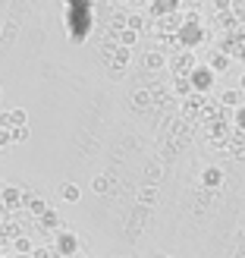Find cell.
I'll return each mask as SVG.
<instances>
[{"label": "cell", "mask_w": 245, "mask_h": 258, "mask_svg": "<svg viewBox=\"0 0 245 258\" xmlns=\"http://www.w3.org/2000/svg\"><path fill=\"white\" fill-rule=\"evenodd\" d=\"M189 82H192V88H195V95H208L214 88V82H217V73L211 67H195L192 76H189Z\"/></svg>", "instance_id": "1"}, {"label": "cell", "mask_w": 245, "mask_h": 258, "mask_svg": "<svg viewBox=\"0 0 245 258\" xmlns=\"http://www.w3.org/2000/svg\"><path fill=\"white\" fill-rule=\"evenodd\" d=\"M195 67H198V63H195V54H192V50H179V54L170 60V70L176 76H192Z\"/></svg>", "instance_id": "2"}, {"label": "cell", "mask_w": 245, "mask_h": 258, "mask_svg": "<svg viewBox=\"0 0 245 258\" xmlns=\"http://www.w3.org/2000/svg\"><path fill=\"white\" fill-rule=\"evenodd\" d=\"M223 179H226L223 167L211 164V167H204V173H201V186H204V189H220V186H223Z\"/></svg>", "instance_id": "3"}, {"label": "cell", "mask_w": 245, "mask_h": 258, "mask_svg": "<svg viewBox=\"0 0 245 258\" xmlns=\"http://www.w3.org/2000/svg\"><path fill=\"white\" fill-rule=\"evenodd\" d=\"M217 101H220V107H233V110H239V107H245V92H242V88H223Z\"/></svg>", "instance_id": "4"}, {"label": "cell", "mask_w": 245, "mask_h": 258, "mask_svg": "<svg viewBox=\"0 0 245 258\" xmlns=\"http://www.w3.org/2000/svg\"><path fill=\"white\" fill-rule=\"evenodd\" d=\"M0 202H4L7 208H19V205L25 202V192L19 186H4L0 189Z\"/></svg>", "instance_id": "5"}, {"label": "cell", "mask_w": 245, "mask_h": 258, "mask_svg": "<svg viewBox=\"0 0 245 258\" xmlns=\"http://www.w3.org/2000/svg\"><path fill=\"white\" fill-rule=\"evenodd\" d=\"M57 199H60V202H66V205H75V202L82 199V189L66 179V183H60V189H57Z\"/></svg>", "instance_id": "6"}, {"label": "cell", "mask_w": 245, "mask_h": 258, "mask_svg": "<svg viewBox=\"0 0 245 258\" xmlns=\"http://www.w3.org/2000/svg\"><path fill=\"white\" fill-rule=\"evenodd\" d=\"M141 63H145V70H151V73H157V70H164V67H170V60H167L164 50H148Z\"/></svg>", "instance_id": "7"}, {"label": "cell", "mask_w": 245, "mask_h": 258, "mask_svg": "<svg viewBox=\"0 0 245 258\" xmlns=\"http://www.w3.org/2000/svg\"><path fill=\"white\" fill-rule=\"evenodd\" d=\"M57 249H60L63 255H75V249H79V239H75V233H69V230H60Z\"/></svg>", "instance_id": "8"}, {"label": "cell", "mask_w": 245, "mask_h": 258, "mask_svg": "<svg viewBox=\"0 0 245 258\" xmlns=\"http://www.w3.org/2000/svg\"><path fill=\"white\" fill-rule=\"evenodd\" d=\"M173 92H176L179 98H195V88H192L189 76H176V79H173Z\"/></svg>", "instance_id": "9"}, {"label": "cell", "mask_w": 245, "mask_h": 258, "mask_svg": "<svg viewBox=\"0 0 245 258\" xmlns=\"http://www.w3.org/2000/svg\"><path fill=\"white\" fill-rule=\"evenodd\" d=\"M135 41H138V32H135V29H129V25H126V29H120V47L132 50Z\"/></svg>", "instance_id": "10"}, {"label": "cell", "mask_w": 245, "mask_h": 258, "mask_svg": "<svg viewBox=\"0 0 245 258\" xmlns=\"http://www.w3.org/2000/svg\"><path fill=\"white\" fill-rule=\"evenodd\" d=\"M138 199H141V205H148V208H154V205H157V186H145V189H141L138 192Z\"/></svg>", "instance_id": "11"}, {"label": "cell", "mask_w": 245, "mask_h": 258, "mask_svg": "<svg viewBox=\"0 0 245 258\" xmlns=\"http://www.w3.org/2000/svg\"><path fill=\"white\" fill-rule=\"evenodd\" d=\"M208 67H211L214 73L223 76V73L229 70V57H226V54H211V63H208Z\"/></svg>", "instance_id": "12"}, {"label": "cell", "mask_w": 245, "mask_h": 258, "mask_svg": "<svg viewBox=\"0 0 245 258\" xmlns=\"http://www.w3.org/2000/svg\"><path fill=\"white\" fill-rule=\"evenodd\" d=\"M22 205H25V208H29L32 214H41V217L47 214V205H44L41 199H35V196H25V202H22Z\"/></svg>", "instance_id": "13"}, {"label": "cell", "mask_w": 245, "mask_h": 258, "mask_svg": "<svg viewBox=\"0 0 245 258\" xmlns=\"http://www.w3.org/2000/svg\"><path fill=\"white\" fill-rule=\"evenodd\" d=\"M10 123H13V129H16V126H29V113H25L22 107H13L10 110Z\"/></svg>", "instance_id": "14"}, {"label": "cell", "mask_w": 245, "mask_h": 258, "mask_svg": "<svg viewBox=\"0 0 245 258\" xmlns=\"http://www.w3.org/2000/svg\"><path fill=\"white\" fill-rule=\"evenodd\" d=\"M13 249H16L19 255H32V252H35V246H32V239H29V236H16Z\"/></svg>", "instance_id": "15"}, {"label": "cell", "mask_w": 245, "mask_h": 258, "mask_svg": "<svg viewBox=\"0 0 245 258\" xmlns=\"http://www.w3.org/2000/svg\"><path fill=\"white\" fill-rule=\"evenodd\" d=\"M10 142H13V145H22V142H29V126H16V129H10Z\"/></svg>", "instance_id": "16"}, {"label": "cell", "mask_w": 245, "mask_h": 258, "mask_svg": "<svg viewBox=\"0 0 245 258\" xmlns=\"http://www.w3.org/2000/svg\"><path fill=\"white\" fill-rule=\"evenodd\" d=\"M107 186H110V183H107V176H104V173H98V176L92 179V192H98V196H104Z\"/></svg>", "instance_id": "17"}, {"label": "cell", "mask_w": 245, "mask_h": 258, "mask_svg": "<svg viewBox=\"0 0 245 258\" xmlns=\"http://www.w3.org/2000/svg\"><path fill=\"white\" fill-rule=\"evenodd\" d=\"M233 123H236V129H239V133H245V107H239V110H236Z\"/></svg>", "instance_id": "18"}, {"label": "cell", "mask_w": 245, "mask_h": 258, "mask_svg": "<svg viewBox=\"0 0 245 258\" xmlns=\"http://www.w3.org/2000/svg\"><path fill=\"white\" fill-rule=\"evenodd\" d=\"M135 107H148V92H135Z\"/></svg>", "instance_id": "19"}, {"label": "cell", "mask_w": 245, "mask_h": 258, "mask_svg": "<svg viewBox=\"0 0 245 258\" xmlns=\"http://www.w3.org/2000/svg\"><path fill=\"white\" fill-rule=\"evenodd\" d=\"M113 60H117V63H126V60H129V50H126V47H117V54H113Z\"/></svg>", "instance_id": "20"}, {"label": "cell", "mask_w": 245, "mask_h": 258, "mask_svg": "<svg viewBox=\"0 0 245 258\" xmlns=\"http://www.w3.org/2000/svg\"><path fill=\"white\" fill-rule=\"evenodd\" d=\"M233 158H236L239 164H245V145H236V151H233Z\"/></svg>", "instance_id": "21"}, {"label": "cell", "mask_w": 245, "mask_h": 258, "mask_svg": "<svg viewBox=\"0 0 245 258\" xmlns=\"http://www.w3.org/2000/svg\"><path fill=\"white\" fill-rule=\"evenodd\" d=\"M141 22H145L141 16H129V29H135V32H138V29H141Z\"/></svg>", "instance_id": "22"}, {"label": "cell", "mask_w": 245, "mask_h": 258, "mask_svg": "<svg viewBox=\"0 0 245 258\" xmlns=\"http://www.w3.org/2000/svg\"><path fill=\"white\" fill-rule=\"evenodd\" d=\"M32 258H54V252H47V249H35Z\"/></svg>", "instance_id": "23"}, {"label": "cell", "mask_w": 245, "mask_h": 258, "mask_svg": "<svg viewBox=\"0 0 245 258\" xmlns=\"http://www.w3.org/2000/svg\"><path fill=\"white\" fill-rule=\"evenodd\" d=\"M239 88H242V92H245V73L239 76Z\"/></svg>", "instance_id": "24"}, {"label": "cell", "mask_w": 245, "mask_h": 258, "mask_svg": "<svg viewBox=\"0 0 245 258\" xmlns=\"http://www.w3.org/2000/svg\"><path fill=\"white\" fill-rule=\"evenodd\" d=\"M19 258H32V255H19Z\"/></svg>", "instance_id": "25"}, {"label": "cell", "mask_w": 245, "mask_h": 258, "mask_svg": "<svg viewBox=\"0 0 245 258\" xmlns=\"http://www.w3.org/2000/svg\"><path fill=\"white\" fill-rule=\"evenodd\" d=\"M160 258H173V255H160Z\"/></svg>", "instance_id": "26"}]
</instances>
